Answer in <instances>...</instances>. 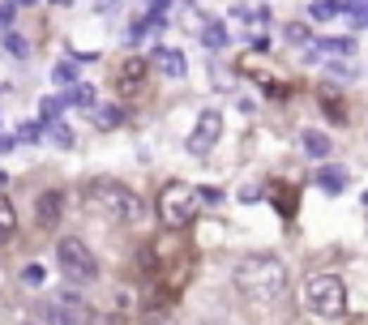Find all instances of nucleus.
Here are the masks:
<instances>
[{"label": "nucleus", "instance_id": "nucleus-1", "mask_svg": "<svg viewBox=\"0 0 368 325\" xmlns=\"http://www.w3.org/2000/svg\"><path fill=\"white\" fill-rule=\"evenodd\" d=\"M231 283L248 304H274L287 295V265L274 253H253L231 269Z\"/></svg>", "mask_w": 368, "mask_h": 325}, {"label": "nucleus", "instance_id": "nucleus-2", "mask_svg": "<svg viewBox=\"0 0 368 325\" xmlns=\"http://www.w3.org/2000/svg\"><path fill=\"white\" fill-rule=\"evenodd\" d=\"M82 205L90 214H99V219H108V223H137L141 219V197L120 184V180H108V176H99V180H86L82 184Z\"/></svg>", "mask_w": 368, "mask_h": 325}, {"label": "nucleus", "instance_id": "nucleus-3", "mask_svg": "<svg viewBox=\"0 0 368 325\" xmlns=\"http://www.w3.org/2000/svg\"><path fill=\"white\" fill-rule=\"evenodd\" d=\"M304 308L322 321H334L347 312V287L338 274H322V269H312L304 279Z\"/></svg>", "mask_w": 368, "mask_h": 325}, {"label": "nucleus", "instance_id": "nucleus-4", "mask_svg": "<svg viewBox=\"0 0 368 325\" xmlns=\"http://www.w3.org/2000/svg\"><path fill=\"white\" fill-rule=\"evenodd\" d=\"M154 210H159V223H163L167 231H180V227H189L193 210H197V189L172 180V184H163V193H159V201H154Z\"/></svg>", "mask_w": 368, "mask_h": 325}, {"label": "nucleus", "instance_id": "nucleus-5", "mask_svg": "<svg viewBox=\"0 0 368 325\" xmlns=\"http://www.w3.org/2000/svg\"><path fill=\"white\" fill-rule=\"evenodd\" d=\"M56 265H61V274L69 283H94L99 279V257L77 240V236H65L56 244Z\"/></svg>", "mask_w": 368, "mask_h": 325}, {"label": "nucleus", "instance_id": "nucleus-6", "mask_svg": "<svg viewBox=\"0 0 368 325\" xmlns=\"http://www.w3.org/2000/svg\"><path fill=\"white\" fill-rule=\"evenodd\" d=\"M219 133H223V116L215 112V107H210V112L197 116V129L184 137L189 154H210V150H215V141H219Z\"/></svg>", "mask_w": 368, "mask_h": 325}, {"label": "nucleus", "instance_id": "nucleus-7", "mask_svg": "<svg viewBox=\"0 0 368 325\" xmlns=\"http://www.w3.org/2000/svg\"><path fill=\"white\" fill-rule=\"evenodd\" d=\"M146 73H150V60H141V56H129V60H120V65L112 69V86H116V94L133 98V94L141 90Z\"/></svg>", "mask_w": 368, "mask_h": 325}, {"label": "nucleus", "instance_id": "nucleus-8", "mask_svg": "<svg viewBox=\"0 0 368 325\" xmlns=\"http://www.w3.org/2000/svg\"><path fill=\"white\" fill-rule=\"evenodd\" d=\"M61 214H65V193H56V189L39 193V201H34V223H39L43 231H56V227H61Z\"/></svg>", "mask_w": 368, "mask_h": 325}, {"label": "nucleus", "instance_id": "nucleus-9", "mask_svg": "<svg viewBox=\"0 0 368 325\" xmlns=\"http://www.w3.org/2000/svg\"><path fill=\"white\" fill-rule=\"evenodd\" d=\"M154 65H159L167 77H184V73H189L184 51H172V47H159V51H154Z\"/></svg>", "mask_w": 368, "mask_h": 325}, {"label": "nucleus", "instance_id": "nucleus-10", "mask_svg": "<svg viewBox=\"0 0 368 325\" xmlns=\"http://www.w3.org/2000/svg\"><path fill=\"white\" fill-rule=\"evenodd\" d=\"M18 236V210H13V201L0 193V244H9Z\"/></svg>", "mask_w": 368, "mask_h": 325}, {"label": "nucleus", "instance_id": "nucleus-11", "mask_svg": "<svg viewBox=\"0 0 368 325\" xmlns=\"http://www.w3.org/2000/svg\"><path fill=\"white\" fill-rule=\"evenodd\" d=\"M65 107H69L65 94H47V98L39 103V120H43L47 129H51V125H61V112H65Z\"/></svg>", "mask_w": 368, "mask_h": 325}, {"label": "nucleus", "instance_id": "nucleus-12", "mask_svg": "<svg viewBox=\"0 0 368 325\" xmlns=\"http://www.w3.org/2000/svg\"><path fill=\"white\" fill-rule=\"evenodd\" d=\"M304 150L322 162V158H330V137H326L322 129H304Z\"/></svg>", "mask_w": 368, "mask_h": 325}, {"label": "nucleus", "instance_id": "nucleus-13", "mask_svg": "<svg viewBox=\"0 0 368 325\" xmlns=\"http://www.w3.org/2000/svg\"><path fill=\"white\" fill-rule=\"evenodd\" d=\"M343 9H347L343 0H312V5H308V18H312V22H334Z\"/></svg>", "mask_w": 368, "mask_h": 325}, {"label": "nucleus", "instance_id": "nucleus-14", "mask_svg": "<svg viewBox=\"0 0 368 325\" xmlns=\"http://www.w3.org/2000/svg\"><path fill=\"white\" fill-rule=\"evenodd\" d=\"M322 51H334V56H355V39H322L317 51H308V60H317Z\"/></svg>", "mask_w": 368, "mask_h": 325}, {"label": "nucleus", "instance_id": "nucleus-15", "mask_svg": "<svg viewBox=\"0 0 368 325\" xmlns=\"http://www.w3.org/2000/svg\"><path fill=\"white\" fill-rule=\"evenodd\" d=\"M317 184H322L326 193H334V197H338V193L347 189V176H343L338 167H326V162H322V172H317Z\"/></svg>", "mask_w": 368, "mask_h": 325}, {"label": "nucleus", "instance_id": "nucleus-16", "mask_svg": "<svg viewBox=\"0 0 368 325\" xmlns=\"http://www.w3.org/2000/svg\"><path fill=\"white\" fill-rule=\"evenodd\" d=\"M201 43H205L210 51H219V47H227V30H223V22H210V26L201 30Z\"/></svg>", "mask_w": 368, "mask_h": 325}, {"label": "nucleus", "instance_id": "nucleus-17", "mask_svg": "<svg viewBox=\"0 0 368 325\" xmlns=\"http://www.w3.org/2000/svg\"><path fill=\"white\" fill-rule=\"evenodd\" d=\"M65 103L69 107H94V86H69L65 90Z\"/></svg>", "mask_w": 368, "mask_h": 325}, {"label": "nucleus", "instance_id": "nucleus-18", "mask_svg": "<svg viewBox=\"0 0 368 325\" xmlns=\"http://www.w3.org/2000/svg\"><path fill=\"white\" fill-rule=\"evenodd\" d=\"M5 47H9V56H13V60H26V56H30V43H26L18 30H9V34H5Z\"/></svg>", "mask_w": 368, "mask_h": 325}, {"label": "nucleus", "instance_id": "nucleus-19", "mask_svg": "<svg viewBox=\"0 0 368 325\" xmlns=\"http://www.w3.org/2000/svg\"><path fill=\"white\" fill-rule=\"evenodd\" d=\"M73 77H77V60H65V65L51 69V82L56 86H73Z\"/></svg>", "mask_w": 368, "mask_h": 325}, {"label": "nucleus", "instance_id": "nucleus-20", "mask_svg": "<svg viewBox=\"0 0 368 325\" xmlns=\"http://www.w3.org/2000/svg\"><path fill=\"white\" fill-rule=\"evenodd\" d=\"M99 125L103 129H116V125H125V112H120V107H108V112H99Z\"/></svg>", "mask_w": 368, "mask_h": 325}, {"label": "nucleus", "instance_id": "nucleus-21", "mask_svg": "<svg viewBox=\"0 0 368 325\" xmlns=\"http://www.w3.org/2000/svg\"><path fill=\"white\" fill-rule=\"evenodd\" d=\"M150 30H154V22H150V13H146V18H137V22H133V30H129V39H133V43H141V39H146Z\"/></svg>", "mask_w": 368, "mask_h": 325}, {"label": "nucleus", "instance_id": "nucleus-22", "mask_svg": "<svg viewBox=\"0 0 368 325\" xmlns=\"http://www.w3.org/2000/svg\"><path fill=\"white\" fill-rule=\"evenodd\" d=\"M22 279H26V283H30V287H39V283H43V279H47V274H43V265H39V261H30V265H26V269H22Z\"/></svg>", "mask_w": 368, "mask_h": 325}, {"label": "nucleus", "instance_id": "nucleus-23", "mask_svg": "<svg viewBox=\"0 0 368 325\" xmlns=\"http://www.w3.org/2000/svg\"><path fill=\"white\" fill-rule=\"evenodd\" d=\"M90 325H125L120 312H90Z\"/></svg>", "mask_w": 368, "mask_h": 325}, {"label": "nucleus", "instance_id": "nucleus-24", "mask_svg": "<svg viewBox=\"0 0 368 325\" xmlns=\"http://www.w3.org/2000/svg\"><path fill=\"white\" fill-rule=\"evenodd\" d=\"M197 201H201V205H219L223 193H219V189H197Z\"/></svg>", "mask_w": 368, "mask_h": 325}, {"label": "nucleus", "instance_id": "nucleus-25", "mask_svg": "<svg viewBox=\"0 0 368 325\" xmlns=\"http://www.w3.org/2000/svg\"><path fill=\"white\" fill-rule=\"evenodd\" d=\"M51 129H56V146H73V133H69V125H51Z\"/></svg>", "mask_w": 368, "mask_h": 325}, {"label": "nucleus", "instance_id": "nucleus-26", "mask_svg": "<svg viewBox=\"0 0 368 325\" xmlns=\"http://www.w3.org/2000/svg\"><path fill=\"white\" fill-rule=\"evenodd\" d=\"M287 43H308V26H287Z\"/></svg>", "mask_w": 368, "mask_h": 325}, {"label": "nucleus", "instance_id": "nucleus-27", "mask_svg": "<svg viewBox=\"0 0 368 325\" xmlns=\"http://www.w3.org/2000/svg\"><path fill=\"white\" fill-rule=\"evenodd\" d=\"M18 137H22V141H39V137H43V125H22Z\"/></svg>", "mask_w": 368, "mask_h": 325}, {"label": "nucleus", "instance_id": "nucleus-28", "mask_svg": "<svg viewBox=\"0 0 368 325\" xmlns=\"http://www.w3.org/2000/svg\"><path fill=\"white\" fill-rule=\"evenodd\" d=\"M0 26L13 30V5H0Z\"/></svg>", "mask_w": 368, "mask_h": 325}, {"label": "nucleus", "instance_id": "nucleus-29", "mask_svg": "<svg viewBox=\"0 0 368 325\" xmlns=\"http://www.w3.org/2000/svg\"><path fill=\"white\" fill-rule=\"evenodd\" d=\"M172 0H146V13H167Z\"/></svg>", "mask_w": 368, "mask_h": 325}, {"label": "nucleus", "instance_id": "nucleus-30", "mask_svg": "<svg viewBox=\"0 0 368 325\" xmlns=\"http://www.w3.org/2000/svg\"><path fill=\"white\" fill-rule=\"evenodd\" d=\"M13 141H18V137H9V133H0V154H9V150H13Z\"/></svg>", "mask_w": 368, "mask_h": 325}, {"label": "nucleus", "instance_id": "nucleus-31", "mask_svg": "<svg viewBox=\"0 0 368 325\" xmlns=\"http://www.w3.org/2000/svg\"><path fill=\"white\" fill-rule=\"evenodd\" d=\"M343 5H347V9H360V13H364V9H368V0H343Z\"/></svg>", "mask_w": 368, "mask_h": 325}, {"label": "nucleus", "instance_id": "nucleus-32", "mask_svg": "<svg viewBox=\"0 0 368 325\" xmlns=\"http://www.w3.org/2000/svg\"><path fill=\"white\" fill-rule=\"evenodd\" d=\"M13 5H39V0H13Z\"/></svg>", "mask_w": 368, "mask_h": 325}, {"label": "nucleus", "instance_id": "nucleus-33", "mask_svg": "<svg viewBox=\"0 0 368 325\" xmlns=\"http://www.w3.org/2000/svg\"><path fill=\"white\" fill-rule=\"evenodd\" d=\"M0 189H5V172H0Z\"/></svg>", "mask_w": 368, "mask_h": 325}, {"label": "nucleus", "instance_id": "nucleus-34", "mask_svg": "<svg viewBox=\"0 0 368 325\" xmlns=\"http://www.w3.org/2000/svg\"><path fill=\"white\" fill-rule=\"evenodd\" d=\"M360 18H364V22H368V9H364V13H360Z\"/></svg>", "mask_w": 368, "mask_h": 325}, {"label": "nucleus", "instance_id": "nucleus-35", "mask_svg": "<svg viewBox=\"0 0 368 325\" xmlns=\"http://www.w3.org/2000/svg\"><path fill=\"white\" fill-rule=\"evenodd\" d=\"M56 5H69V0H56Z\"/></svg>", "mask_w": 368, "mask_h": 325}, {"label": "nucleus", "instance_id": "nucleus-36", "mask_svg": "<svg viewBox=\"0 0 368 325\" xmlns=\"http://www.w3.org/2000/svg\"><path fill=\"white\" fill-rule=\"evenodd\" d=\"M364 205H368V193H364Z\"/></svg>", "mask_w": 368, "mask_h": 325}]
</instances>
